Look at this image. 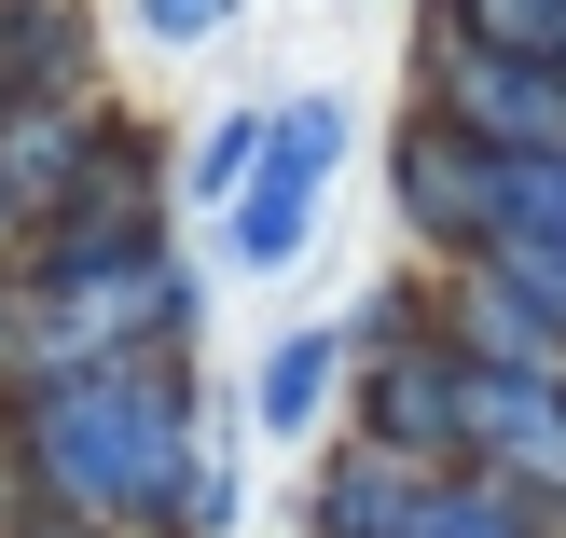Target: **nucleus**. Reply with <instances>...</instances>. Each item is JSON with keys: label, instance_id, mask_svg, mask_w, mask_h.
I'll list each match as a JSON object with an SVG mask.
<instances>
[{"label": "nucleus", "instance_id": "2", "mask_svg": "<svg viewBox=\"0 0 566 538\" xmlns=\"http://www.w3.org/2000/svg\"><path fill=\"white\" fill-rule=\"evenodd\" d=\"M332 166H346V97H291L263 125V166L221 193V263H235V276H291L304 235H318Z\"/></svg>", "mask_w": 566, "mask_h": 538}, {"label": "nucleus", "instance_id": "5", "mask_svg": "<svg viewBox=\"0 0 566 538\" xmlns=\"http://www.w3.org/2000/svg\"><path fill=\"white\" fill-rule=\"evenodd\" d=\"M387 180H401V221H415V235H442V249H484V235H497V152H484V138H457L442 110H415V125H401Z\"/></svg>", "mask_w": 566, "mask_h": 538}, {"label": "nucleus", "instance_id": "6", "mask_svg": "<svg viewBox=\"0 0 566 538\" xmlns=\"http://www.w3.org/2000/svg\"><path fill=\"white\" fill-rule=\"evenodd\" d=\"M457 373H470V359L442 346V331H429V346H415V331H387V346H374V387H359L374 456H415V470L457 456Z\"/></svg>", "mask_w": 566, "mask_h": 538}, {"label": "nucleus", "instance_id": "10", "mask_svg": "<svg viewBox=\"0 0 566 538\" xmlns=\"http://www.w3.org/2000/svg\"><path fill=\"white\" fill-rule=\"evenodd\" d=\"M263 125H276V110H221V125L193 138V166H180V193H193V208H221V193L263 166Z\"/></svg>", "mask_w": 566, "mask_h": 538}, {"label": "nucleus", "instance_id": "3", "mask_svg": "<svg viewBox=\"0 0 566 538\" xmlns=\"http://www.w3.org/2000/svg\"><path fill=\"white\" fill-rule=\"evenodd\" d=\"M429 110L457 138H484V152H566V70L457 42V28H442V55H429Z\"/></svg>", "mask_w": 566, "mask_h": 538}, {"label": "nucleus", "instance_id": "8", "mask_svg": "<svg viewBox=\"0 0 566 538\" xmlns=\"http://www.w3.org/2000/svg\"><path fill=\"white\" fill-rule=\"evenodd\" d=\"M415 484H429L415 456H374V442H359V456H346V470L318 484V538H401Z\"/></svg>", "mask_w": 566, "mask_h": 538}, {"label": "nucleus", "instance_id": "9", "mask_svg": "<svg viewBox=\"0 0 566 538\" xmlns=\"http://www.w3.org/2000/svg\"><path fill=\"white\" fill-rule=\"evenodd\" d=\"M457 42H497V55L566 70V0H457Z\"/></svg>", "mask_w": 566, "mask_h": 538}, {"label": "nucleus", "instance_id": "1", "mask_svg": "<svg viewBox=\"0 0 566 538\" xmlns=\"http://www.w3.org/2000/svg\"><path fill=\"white\" fill-rule=\"evenodd\" d=\"M14 456H28V484L55 497V525H180V497H193V470H208V442H193V387H180V359H83V373H28L14 387Z\"/></svg>", "mask_w": 566, "mask_h": 538}, {"label": "nucleus", "instance_id": "7", "mask_svg": "<svg viewBox=\"0 0 566 538\" xmlns=\"http://www.w3.org/2000/svg\"><path fill=\"white\" fill-rule=\"evenodd\" d=\"M332 387H346V331H291V346H263V373H249V429H263V442H304Z\"/></svg>", "mask_w": 566, "mask_h": 538}, {"label": "nucleus", "instance_id": "11", "mask_svg": "<svg viewBox=\"0 0 566 538\" xmlns=\"http://www.w3.org/2000/svg\"><path fill=\"white\" fill-rule=\"evenodd\" d=\"M138 14V42H166V55H193V42H221V28L249 14V0H125Z\"/></svg>", "mask_w": 566, "mask_h": 538}, {"label": "nucleus", "instance_id": "4", "mask_svg": "<svg viewBox=\"0 0 566 538\" xmlns=\"http://www.w3.org/2000/svg\"><path fill=\"white\" fill-rule=\"evenodd\" d=\"M457 456H484V484H539L566 497V373H497V359H470L457 373Z\"/></svg>", "mask_w": 566, "mask_h": 538}, {"label": "nucleus", "instance_id": "12", "mask_svg": "<svg viewBox=\"0 0 566 538\" xmlns=\"http://www.w3.org/2000/svg\"><path fill=\"white\" fill-rule=\"evenodd\" d=\"M42 538H97V525H42Z\"/></svg>", "mask_w": 566, "mask_h": 538}]
</instances>
